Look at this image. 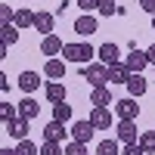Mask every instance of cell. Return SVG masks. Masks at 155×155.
<instances>
[{"instance_id": "cell-1", "label": "cell", "mask_w": 155, "mask_h": 155, "mask_svg": "<svg viewBox=\"0 0 155 155\" xmlns=\"http://www.w3.org/2000/svg\"><path fill=\"white\" fill-rule=\"evenodd\" d=\"M62 56H65L68 62H81V65H90V59L96 56V50L90 47V44H65Z\"/></svg>"}, {"instance_id": "cell-2", "label": "cell", "mask_w": 155, "mask_h": 155, "mask_svg": "<svg viewBox=\"0 0 155 155\" xmlns=\"http://www.w3.org/2000/svg\"><path fill=\"white\" fill-rule=\"evenodd\" d=\"M84 81L93 87V90H99V87H106L109 84V65H99V62H90V65H84Z\"/></svg>"}, {"instance_id": "cell-3", "label": "cell", "mask_w": 155, "mask_h": 155, "mask_svg": "<svg viewBox=\"0 0 155 155\" xmlns=\"http://www.w3.org/2000/svg\"><path fill=\"white\" fill-rule=\"evenodd\" d=\"M93 130H96V127L93 124H90V121H74L71 127H68V134H71V140H74V143H90V140H93Z\"/></svg>"}, {"instance_id": "cell-4", "label": "cell", "mask_w": 155, "mask_h": 155, "mask_svg": "<svg viewBox=\"0 0 155 155\" xmlns=\"http://www.w3.org/2000/svg\"><path fill=\"white\" fill-rule=\"evenodd\" d=\"M115 112H118V118H121V121H137L140 106H137V99H134V96H127V99H118V102H115Z\"/></svg>"}, {"instance_id": "cell-5", "label": "cell", "mask_w": 155, "mask_h": 155, "mask_svg": "<svg viewBox=\"0 0 155 155\" xmlns=\"http://www.w3.org/2000/svg\"><path fill=\"white\" fill-rule=\"evenodd\" d=\"M87 121L93 124L96 130H109V127H112V112H109V109H102V106H93Z\"/></svg>"}, {"instance_id": "cell-6", "label": "cell", "mask_w": 155, "mask_h": 155, "mask_svg": "<svg viewBox=\"0 0 155 155\" xmlns=\"http://www.w3.org/2000/svg\"><path fill=\"white\" fill-rule=\"evenodd\" d=\"M124 65L130 68V74H143V68L149 65V56H146V50H130V56L124 59Z\"/></svg>"}, {"instance_id": "cell-7", "label": "cell", "mask_w": 155, "mask_h": 155, "mask_svg": "<svg viewBox=\"0 0 155 155\" xmlns=\"http://www.w3.org/2000/svg\"><path fill=\"white\" fill-rule=\"evenodd\" d=\"M115 137H118V143H124V146L137 143V121H118Z\"/></svg>"}, {"instance_id": "cell-8", "label": "cell", "mask_w": 155, "mask_h": 155, "mask_svg": "<svg viewBox=\"0 0 155 155\" xmlns=\"http://www.w3.org/2000/svg\"><path fill=\"white\" fill-rule=\"evenodd\" d=\"M3 127H6L9 137L19 140V143H22V140H28V118H12V121H6Z\"/></svg>"}, {"instance_id": "cell-9", "label": "cell", "mask_w": 155, "mask_h": 155, "mask_svg": "<svg viewBox=\"0 0 155 155\" xmlns=\"http://www.w3.org/2000/svg\"><path fill=\"white\" fill-rule=\"evenodd\" d=\"M65 137H68V130H65V124H62V121H50V124L44 127V140H50V143H62Z\"/></svg>"}, {"instance_id": "cell-10", "label": "cell", "mask_w": 155, "mask_h": 155, "mask_svg": "<svg viewBox=\"0 0 155 155\" xmlns=\"http://www.w3.org/2000/svg\"><path fill=\"white\" fill-rule=\"evenodd\" d=\"M74 31L81 34V37H90V34H96V19L90 16V12L78 16V19H74Z\"/></svg>"}, {"instance_id": "cell-11", "label": "cell", "mask_w": 155, "mask_h": 155, "mask_svg": "<svg viewBox=\"0 0 155 155\" xmlns=\"http://www.w3.org/2000/svg\"><path fill=\"white\" fill-rule=\"evenodd\" d=\"M96 56L102 59V65H115V62H121L118 56H121V50L115 47V44H102L99 50H96Z\"/></svg>"}, {"instance_id": "cell-12", "label": "cell", "mask_w": 155, "mask_h": 155, "mask_svg": "<svg viewBox=\"0 0 155 155\" xmlns=\"http://www.w3.org/2000/svg\"><path fill=\"white\" fill-rule=\"evenodd\" d=\"M109 81H112V84H127V81H130V68H127L124 62L109 65Z\"/></svg>"}, {"instance_id": "cell-13", "label": "cell", "mask_w": 155, "mask_h": 155, "mask_svg": "<svg viewBox=\"0 0 155 155\" xmlns=\"http://www.w3.org/2000/svg\"><path fill=\"white\" fill-rule=\"evenodd\" d=\"M44 74L53 78V81H62V78H65V59H47Z\"/></svg>"}, {"instance_id": "cell-14", "label": "cell", "mask_w": 155, "mask_h": 155, "mask_svg": "<svg viewBox=\"0 0 155 155\" xmlns=\"http://www.w3.org/2000/svg\"><path fill=\"white\" fill-rule=\"evenodd\" d=\"M44 93H47V99L53 102V106H56V102H65V84H62V81H50L44 87Z\"/></svg>"}, {"instance_id": "cell-15", "label": "cell", "mask_w": 155, "mask_h": 155, "mask_svg": "<svg viewBox=\"0 0 155 155\" xmlns=\"http://www.w3.org/2000/svg\"><path fill=\"white\" fill-rule=\"evenodd\" d=\"M53 19H56L53 12H34V28L41 31L44 37H47V34H53Z\"/></svg>"}, {"instance_id": "cell-16", "label": "cell", "mask_w": 155, "mask_h": 155, "mask_svg": "<svg viewBox=\"0 0 155 155\" xmlns=\"http://www.w3.org/2000/svg\"><path fill=\"white\" fill-rule=\"evenodd\" d=\"M62 50H65V44H62L56 34H47L44 44H41V53H44V56H56V53H62Z\"/></svg>"}, {"instance_id": "cell-17", "label": "cell", "mask_w": 155, "mask_h": 155, "mask_svg": "<svg viewBox=\"0 0 155 155\" xmlns=\"http://www.w3.org/2000/svg\"><path fill=\"white\" fill-rule=\"evenodd\" d=\"M146 87H149V84H146V78H143V74H130V81H127V93L137 99V96H143V93H146Z\"/></svg>"}, {"instance_id": "cell-18", "label": "cell", "mask_w": 155, "mask_h": 155, "mask_svg": "<svg viewBox=\"0 0 155 155\" xmlns=\"http://www.w3.org/2000/svg\"><path fill=\"white\" fill-rule=\"evenodd\" d=\"M37 112H41V106H37V102L31 99V96H25L22 102H19V118H37Z\"/></svg>"}, {"instance_id": "cell-19", "label": "cell", "mask_w": 155, "mask_h": 155, "mask_svg": "<svg viewBox=\"0 0 155 155\" xmlns=\"http://www.w3.org/2000/svg\"><path fill=\"white\" fill-rule=\"evenodd\" d=\"M37 84H41V78H37V71H22L19 74V87L25 90V93H34Z\"/></svg>"}, {"instance_id": "cell-20", "label": "cell", "mask_w": 155, "mask_h": 155, "mask_svg": "<svg viewBox=\"0 0 155 155\" xmlns=\"http://www.w3.org/2000/svg\"><path fill=\"white\" fill-rule=\"evenodd\" d=\"M12 25H16V28H28V25H34V12H31V9H16Z\"/></svg>"}, {"instance_id": "cell-21", "label": "cell", "mask_w": 155, "mask_h": 155, "mask_svg": "<svg viewBox=\"0 0 155 155\" xmlns=\"http://www.w3.org/2000/svg\"><path fill=\"white\" fill-rule=\"evenodd\" d=\"M96 155H121L118 140H102V143L96 146Z\"/></svg>"}, {"instance_id": "cell-22", "label": "cell", "mask_w": 155, "mask_h": 155, "mask_svg": "<svg viewBox=\"0 0 155 155\" xmlns=\"http://www.w3.org/2000/svg\"><path fill=\"white\" fill-rule=\"evenodd\" d=\"M53 121H71V106H65V102H56L53 106Z\"/></svg>"}, {"instance_id": "cell-23", "label": "cell", "mask_w": 155, "mask_h": 155, "mask_svg": "<svg viewBox=\"0 0 155 155\" xmlns=\"http://www.w3.org/2000/svg\"><path fill=\"white\" fill-rule=\"evenodd\" d=\"M0 37H3L6 47L16 44V41H19V28H16V25H0Z\"/></svg>"}, {"instance_id": "cell-24", "label": "cell", "mask_w": 155, "mask_h": 155, "mask_svg": "<svg viewBox=\"0 0 155 155\" xmlns=\"http://www.w3.org/2000/svg\"><path fill=\"white\" fill-rule=\"evenodd\" d=\"M90 102H93V106H102V109H106L109 102H112V93H109L106 87H99V90H93V96H90Z\"/></svg>"}, {"instance_id": "cell-25", "label": "cell", "mask_w": 155, "mask_h": 155, "mask_svg": "<svg viewBox=\"0 0 155 155\" xmlns=\"http://www.w3.org/2000/svg\"><path fill=\"white\" fill-rule=\"evenodd\" d=\"M12 118H19V106H9V102H0V121H12Z\"/></svg>"}, {"instance_id": "cell-26", "label": "cell", "mask_w": 155, "mask_h": 155, "mask_svg": "<svg viewBox=\"0 0 155 155\" xmlns=\"http://www.w3.org/2000/svg\"><path fill=\"white\" fill-rule=\"evenodd\" d=\"M16 155H41V149H37L31 140H22V143L16 146Z\"/></svg>"}, {"instance_id": "cell-27", "label": "cell", "mask_w": 155, "mask_h": 155, "mask_svg": "<svg viewBox=\"0 0 155 155\" xmlns=\"http://www.w3.org/2000/svg\"><path fill=\"white\" fill-rule=\"evenodd\" d=\"M140 146H143L146 152H155V130H146V134H140Z\"/></svg>"}, {"instance_id": "cell-28", "label": "cell", "mask_w": 155, "mask_h": 155, "mask_svg": "<svg viewBox=\"0 0 155 155\" xmlns=\"http://www.w3.org/2000/svg\"><path fill=\"white\" fill-rule=\"evenodd\" d=\"M118 9L121 6H115V0H102L96 12H99V16H118Z\"/></svg>"}, {"instance_id": "cell-29", "label": "cell", "mask_w": 155, "mask_h": 155, "mask_svg": "<svg viewBox=\"0 0 155 155\" xmlns=\"http://www.w3.org/2000/svg\"><path fill=\"white\" fill-rule=\"evenodd\" d=\"M41 155H65V149H62L59 143H50V140H44V146H41Z\"/></svg>"}, {"instance_id": "cell-30", "label": "cell", "mask_w": 155, "mask_h": 155, "mask_svg": "<svg viewBox=\"0 0 155 155\" xmlns=\"http://www.w3.org/2000/svg\"><path fill=\"white\" fill-rule=\"evenodd\" d=\"M65 155H87V146H84V143H74V140H71V143L65 146Z\"/></svg>"}, {"instance_id": "cell-31", "label": "cell", "mask_w": 155, "mask_h": 155, "mask_svg": "<svg viewBox=\"0 0 155 155\" xmlns=\"http://www.w3.org/2000/svg\"><path fill=\"white\" fill-rule=\"evenodd\" d=\"M12 19H16L12 6H0V22H3V25H12Z\"/></svg>"}, {"instance_id": "cell-32", "label": "cell", "mask_w": 155, "mask_h": 155, "mask_svg": "<svg viewBox=\"0 0 155 155\" xmlns=\"http://www.w3.org/2000/svg\"><path fill=\"white\" fill-rule=\"evenodd\" d=\"M121 155H146V149L140 146V143H130V146H124V149H121Z\"/></svg>"}, {"instance_id": "cell-33", "label": "cell", "mask_w": 155, "mask_h": 155, "mask_svg": "<svg viewBox=\"0 0 155 155\" xmlns=\"http://www.w3.org/2000/svg\"><path fill=\"white\" fill-rule=\"evenodd\" d=\"M99 3H102V0H78V6H81L84 12H93V9H99Z\"/></svg>"}, {"instance_id": "cell-34", "label": "cell", "mask_w": 155, "mask_h": 155, "mask_svg": "<svg viewBox=\"0 0 155 155\" xmlns=\"http://www.w3.org/2000/svg\"><path fill=\"white\" fill-rule=\"evenodd\" d=\"M140 6H143L149 16H155V0H140Z\"/></svg>"}, {"instance_id": "cell-35", "label": "cell", "mask_w": 155, "mask_h": 155, "mask_svg": "<svg viewBox=\"0 0 155 155\" xmlns=\"http://www.w3.org/2000/svg\"><path fill=\"white\" fill-rule=\"evenodd\" d=\"M146 56H149V65H155V44H152V47L146 50Z\"/></svg>"}, {"instance_id": "cell-36", "label": "cell", "mask_w": 155, "mask_h": 155, "mask_svg": "<svg viewBox=\"0 0 155 155\" xmlns=\"http://www.w3.org/2000/svg\"><path fill=\"white\" fill-rule=\"evenodd\" d=\"M0 155H16V149H0Z\"/></svg>"}, {"instance_id": "cell-37", "label": "cell", "mask_w": 155, "mask_h": 155, "mask_svg": "<svg viewBox=\"0 0 155 155\" xmlns=\"http://www.w3.org/2000/svg\"><path fill=\"white\" fill-rule=\"evenodd\" d=\"M152 31H155V16H152Z\"/></svg>"}]
</instances>
